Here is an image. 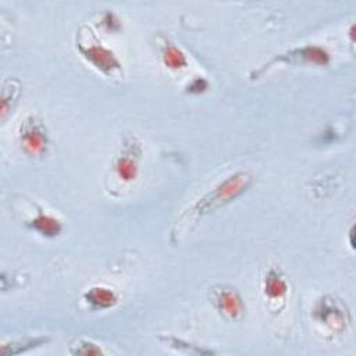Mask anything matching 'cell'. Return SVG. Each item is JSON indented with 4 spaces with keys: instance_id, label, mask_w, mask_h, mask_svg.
Segmentation results:
<instances>
[{
    "instance_id": "7a4b0ae2",
    "label": "cell",
    "mask_w": 356,
    "mask_h": 356,
    "mask_svg": "<svg viewBox=\"0 0 356 356\" xmlns=\"http://www.w3.org/2000/svg\"><path fill=\"white\" fill-rule=\"evenodd\" d=\"M76 47L82 57L104 75L110 76L114 72L121 71V63L114 54V51L104 47L90 29L89 38H82L81 35L76 36Z\"/></svg>"
},
{
    "instance_id": "ba28073f",
    "label": "cell",
    "mask_w": 356,
    "mask_h": 356,
    "mask_svg": "<svg viewBox=\"0 0 356 356\" xmlns=\"http://www.w3.org/2000/svg\"><path fill=\"white\" fill-rule=\"evenodd\" d=\"M25 224H26L28 228L39 232L40 235H43L46 238H54L63 229L61 221L56 216H53L50 213H46L40 207H38V211H36L35 217L31 218L29 221H26Z\"/></svg>"
},
{
    "instance_id": "52a82bcc",
    "label": "cell",
    "mask_w": 356,
    "mask_h": 356,
    "mask_svg": "<svg viewBox=\"0 0 356 356\" xmlns=\"http://www.w3.org/2000/svg\"><path fill=\"white\" fill-rule=\"evenodd\" d=\"M314 317L332 331H342L346 324L343 310L330 298H321L314 307Z\"/></svg>"
},
{
    "instance_id": "277c9868",
    "label": "cell",
    "mask_w": 356,
    "mask_h": 356,
    "mask_svg": "<svg viewBox=\"0 0 356 356\" xmlns=\"http://www.w3.org/2000/svg\"><path fill=\"white\" fill-rule=\"evenodd\" d=\"M18 138L21 147L31 157H43L49 150L47 128L36 114H29L21 122Z\"/></svg>"
},
{
    "instance_id": "3957f363",
    "label": "cell",
    "mask_w": 356,
    "mask_h": 356,
    "mask_svg": "<svg viewBox=\"0 0 356 356\" xmlns=\"http://www.w3.org/2000/svg\"><path fill=\"white\" fill-rule=\"evenodd\" d=\"M330 58H331L330 53L327 51L325 47H321V46H317V44H306V46L296 47V49L288 50L285 53L277 54L268 63H266L260 68L254 70L250 74V79L259 78L260 75L264 74L266 70H268L275 63H285V64H292V65H299V64L327 65L330 63Z\"/></svg>"
},
{
    "instance_id": "8fae6325",
    "label": "cell",
    "mask_w": 356,
    "mask_h": 356,
    "mask_svg": "<svg viewBox=\"0 0 356 356\" xmlns=\"http://www.w3.org/2000/svg\"><path fill=\"white\" fill-rule=\"evenodd\" d=\"M161 60H163V64L172 71L182 70L188 65V58L185 53L171 42H167L164 44L161 50Z\"/></svg>"
},
{
    "instance_id": "9a60e30c",
    "label": "cell",
    "mask_w": 356,
    "mask_h": 356,
    "mask_svg": "<svg viewBox=\"0 0 356 356\" xmlns=\"http://www.w3.org/2000/svg\"><path fill=\"white\" fill-rule=\"evenodd\" d=\"M103 25H106L108 31H117V29H120V26H121L120 19L117 18V15H115L114 13H110V11L104 14Z\"/></svg>"
},
{
    "instance_id": "9c48e42d",
    "label": "cell",
    "mask_w": 356,
    "mask_h": 356,
    "mask_svg": "<svg viewBox=\"0 0 356 356\" xmlns=\"http://www.w3.org/2000/svg\"><path fill=\"white\" fill-rule=\"evenodd\" d=\"M83 299L93 309H108V307H113L118 300L117 293L113 289L107 286H100V285L89 288L83 293Z\"/></svg>"
},
{
    "instance_id": "2e32d148",
    "label": "cell",
    "mask_w": 356,
    "mask_h": 356,
    "mask_svg": "<svg viewBox=\"0 0 356 356\" xmlns=\"http://www.w3.org/2000/svg\"><path fill=\"white\" fill-rule=\"evenodd\" d=\"M206 88H207V82H206L203 78H195V79L189 83V86H188L189 92H195V93H200V92H203Z\"/></svg>"
},
{
    "instance_id": "4fadbf2b",
    "label": "cell",
    "mask_w": 356,
    "mask_h": 356,
    "mask_svg": "<svg viewBox=\"0 0 356 356\" xmlns=\"http://www.w3.org/2000/svg\"><path fill=\"white\" fill-rule=\"evenodd\" d=\"M19 96V83L13 79H7L1 89V120L4 121L7 114L13 108V103L17 102Z\"/></svg>"
},
{
    "instance_id": "5bb4252c",
    "label": "cell",
    "mask_w": 356,
    "mask_h": 356,
    "mask_svg": "<svg viewBox=\"0 0 356 356\" xmlns=\"http://www.w3.org/2000/svg\"><path fill=\"white\" fill-rule=\"evenodd\" d=\"M71 353L88 356V355H102L103 350L100 349V346H97L90 341H79L76 345H74V348H71Z\"/></svg>"
},
{
    "instance_id": "5b68a950",
    "label": "cell",
    "mask_w": 356,
    "mask_h": 356,
    "mask_svg": "<svg viewBox=\"0 0 356 356\" xmlns=\"http://www.w3.org/2000/svg\"><path fill=\"white\" fill-rule=\"evenodd\" d=\"M139 143L135 142V138H127L121 153L115 157L113 164V171L121 182L128 184L136 179L139 172Z\"/></svg>"
},
{
    "instance_id": "6da1fadb",
    "label": "cell",
    "mask_w": 356,
    "mask_h": 356,
    "mask_svg": "<svg viewBox=\"0 0 356 356\" xmlns=\"http://www.w3.org/2000/svg\"><path fill=\"white\" fill-rule=\"evenodd\" d=\"M250 182L252 178L245 171H239L227 177L214 189L207 192L191 207L189 217L196 220L197 217H202L220 209L222 204L229 203L231 200L241 196L249 188Z\"/></svg>"
},
{
    "instance_id": "30bf717a",
    "label": "cell",
    "mask_w": 356,
    "mask_h": 356,
    "mask_svg": "<svg viewBox=\"0 0 356 356\" xmlns=\"http://www.w3.org/2000/svg\"><path fill=\"white\" fill-rule=\"evenodd\" d=\"M288 291V285L281 271L270 268L264 278V293L270 299H282Z\"/></svg>"
},
{
    "instance_id": "7c38bea8",
    "label": "cell",
    "mask_w": 356,
    "mask_h": 356,
    "mask_svg": "<svg viewBox=\"0 0 356 356\" xmlns=\"http://www.w3.org/2000/svg\"><path fill=\"white\" fill-rule=\"evenodd\" d=\"M49 339L43 338V337H36V338H29V339H22V341H10V342H4L1 345L0 353L1 355H18L21 352L29 350L32 348L40 346L43 343H46Z\"/></svg>"
},
{
    "instance_id": "8992f818",
    "label": "cell",
    "mask_w": 356,
    "mask_h": 356,
    "mask_svg": "<svg viewBox=\"0 0 356 356\" xmlns=\"http://www.w3.org/2000/svg\"><path fill=\"white\" fill-rule=\"evenodd\" d=\"M211 303L228 318L239 320L245 313V305L241 295L234 288L216 286L211 289Z\"/></svg>"
}]
</instances>
